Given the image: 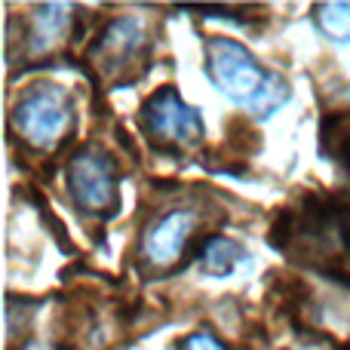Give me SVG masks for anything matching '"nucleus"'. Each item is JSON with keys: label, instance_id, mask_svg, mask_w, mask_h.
Instances as JSON below:
<instances>
[{"label": "nucleus", "instance_id": "obj_3", "mask_svg": "<svg viewBox=\"0 0 350 350\" xmlns=\"http://www.w3.org/2000/svg\"><path fill=\"white\" fill-rule=\"evenodd\" d=\"M10 126L37 151H59L77 126L74 98L55 83H37L12 105Z\"/></svg>", "mask_w": 350, "mask_h": 350}, {"label": "nucleus", "instance_id": "obj_5", "mask_svg": "<svg viewBox=\"0 0 350 350\" xmlns=\"http://www.w3.org/2000/svg\"><path fill=\"white\" fill-rule=\"evenodd\" d=\"M148 59H151V37L145 31V22L135 16L111 18L90 46L92 68L111 86L139 80L148 68Z\"/></svg>", "mask_w": 350, "mask_h": 350}, {"label": "nucleus", "instance_id": "obj_4", "mask_svg": "<svg viewBox=\"0 0 350 350\" xmlns=\"http://www.w3.org/2000/svg\"><path fill=\"white\" fill-rule=\"evenodd\" d=\"M68 191L83 215L114 218L120 212V166L98 142H86L68 157Z\"/></svg>", "mask_w": 350, "mask_h": 350}, {"label": "nucleus", "instance_id": "obj_7", "mask_svg": "<svg viewBox=\"0 0 350 350\" xmlns=\"http://www.w3.org/2000/svg\"><path fill=\"white\" fill-rule=\"evenodd\" d=\"M197 224L200 218L193 209H166L154 215L142 234V258L154 267H172L197 240Z\"/></svg>", "mask_w": 350, "mask_h": 350}, {"label": "nucleus", "instance_id": "obj_6", "mask_svg": "<svg viewBox=\"0 0 350 350\" xmlns=\"http://www.w3.org/2000/svg\"><path fill=\"white\" fill-rule=\"evenodd\" d=\"M142 129L163 154H187L203 142V117L181 98L175 86H160L142 105Z\"/></svg>", "mask_w": 350, "mask_h": 350}, {"label": "nucleus", "instance_id": "obj_12", "mask_svg": "<svg viewBox=\"0 0 350 350\" xmlns=\"http://www.w3.org/2000/svg\"><path fill=\"white\" fill-rule=\"evenodd\" d=\"M175 347L178 350H228V345H224L218 335H212L209 329H197V332L185 335Z\"/></svg>", "mask_w": 350, "mask_h": 350}, {"label": "nucleus", "instance_id": "obj_9", "mask_svg": "<svg viewBox=\"0 0 350 350\" xmlns=\"http://www.w3.org/2000/svg\"><path fill=\"white\" fill-rule=\"evenodd\" d=\"M197 258L206 273H212V277H228V273L246 258V252H243V246L237 240L215 234V237H203V240L197 243Z\"/></svg>", "mask_w": 350, "mask_h": 350}, {"label": "nucleus", "instance_id": "obj_1", "mask_svg": "<svg viewBox=\"0 0 350 350\" xmlns=\"http://www.w3.org/2000/svg\"><path fill=\"white\" fill-rule=\"evenodd\" d=\"M267 246L320 277L350 286V206L332 193H308L295 209L277 215Z\"/></svg>", "mask_w": 350, "mask_h": 350}, {"label": "nucleus", "instance_id": "obj_2", "mask_svg": "<svg viewBox=\"0 0 350 350\" xmlns=\"http://www.w3.org/2000/svg\"><path fill=\"white\" fill-rule=\"evenodd\" d=\"M206 74L221 96L252 117H271L280 105L289 102V83L277 71L261 68V62L230 37L206 40Z\"/></svg>", "mask_w": 350, "mask_h": 350}, {"label": "nucleus", "instance_id": "obj_10", "mask_svg": "<svg viewBox=\"0 0 350 350\" xmlns=\"http://www.w3.org/2000/svg\"><path fill=\"white\" fill-rule=\"evenodd\" d=\"M320 154L347 172L350 178V111L326 114L320 126Z\"/></svg>", "mask_w": 350, "mask_h": 350}, {"label": "nucleus", "instance_id": "obj_11", "mask_svg": "<svg viewBox=\"0 0 350 350\" xmlns=\"http://www.w3.org/2000/svg\"><path fill=\"white\" fill-rule=\"evenodd\" d=\"M320 34L332 43H350V0H326L314 6Z\"/></svg>", "mask_w": 350, "mask_h": 350}, {"label": "nucleus", "instance_id": "obj_8", "mask_svg": "<svg viewBox=\"0 0 350 350\" xmlns=\"http://www.w3.org/2000/svg\"><path fill=\"white\" fill-rule=\"evenodd\" d=\"M71 6L68 3H43L25 22V46L31 55H46L62 43V37L71 28Z\"/></svg>", "mask_w": 350, "mask_h": 350}]
</instances>
